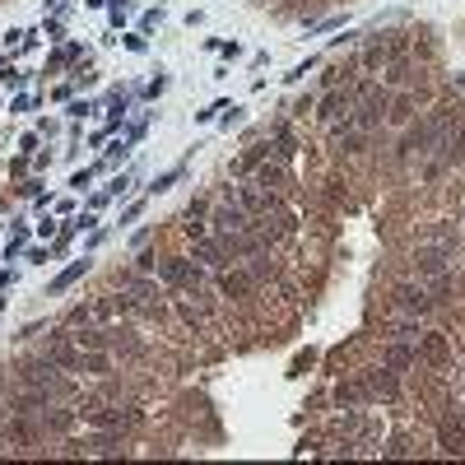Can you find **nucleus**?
I'll use <instances>...</instances> for the list:
<instances>
[{
    "label": "nucleus",
    "mask_w": 465,
    "mask_h": 465,
    "mask_svg": "<svg viewBox=\"0 0 465 465\" xmlns=\"http://www.w3.org/2000/svg\"><path fill=\"white\" fill-rule=\"evenodd\" d=\"M330 28H344V19H321V24H312V33H330Z\"/></svg>",
    "instance_id": "obj_37"
},
{
    "label": "nucleus",
    "mask_w": 465,
    "mask_h": 465,
    "mask_svg": "<svg viewBox=\"0 0 465 465\" xmlns=\"http://www.w3.org/2000/svg\"><path fill=\"white\" fill-rule=\"evenodd\" d=\"M135 270H140V275H158V256H154V251H140Z\"/></svg>",
    "instance_id": "obj_24"
},
{
    "label": "nucleus",
    "mask_w": 465,
    "mask_h": 465,
    "mask_svg": "<svg viewBox=\"0 0 465 465\" xmlns=\"http://www.w3.org/2000/svg\"><path fill=\"white\" fill-rule=\"evenodd\" d=\"M24 242H28V223H15V237L5 242V261H15L19 251H24Z\"/></svg>",
    "instance_id": "obj_21"
},
{
    "label": "nucleus",
    "mask_w": 465,
    "mask_h": 465,
    "mask_svg": "<svg viewBox=\"0 0 465 465\" xmlns=\"http://www.w3.org/2000/svg\"><path fill=\"white\" fill-rule=\"evenodd\" d=\"M210 210H214V205L205 201V196H196V201H191V210H186V219H210Z\"/></svg>",
    "instance_id": "obj_27"
},
{
    "label": "nucleus",
    "mask_w": 465,
    "mask_h": 465,
    "mask_svg": "<svg viewBox=\"0 0 465 465\" xmlns=\"http://www.w3.org/2000/svg\"><path fill=\"white\" fill-rule=\"evenodd\" d=\"M214 112H228V103H210V108L196 112V121H214Z\"/></svg>",
    "instance_id": "obj_33"
},
{
    "label": "nucleus",
    "mask_w": 465,
    "mask_h": 465,
    "mask_svg": "<svg viewBox=\"0 0 465 465\" xmlns=\"http://www.w3.org/2000/svg\"><path fill=\"white\" fill-rule=\"evenodd\" d=\"M405 75H409V65H405V61L391 65V84H405Z\"/></svg>",
    "instance_id": "obj_39"
},
{
    "label": "nucleus",
    "mask_w": 465,
    "mask_h": 465,
    "mask_svg": "<svg viewBox=\"0 0 465 465\" xmlns=\"http://www.w3.org/2000/svg\"><path fill=\"white\" fill-rule=\"evenodd\" d=\"M442 354H447V340H442V330L423 335V358H442Z\"/></svg>",
    "instance_id": "obj_22"
},
{
    "label": "nucleus",
    "mask_w": 465,
    "mask_h": 465,
    "mask_svg": "<svg viewBox=\"0 0 465 465\" xmlns=\"http://www.w3.org/2000/svg\"><path fill=\"white\" fill-rule=\"evenodd\" d=\"M437 442H442V451H461V447H465V423H461V418H451V423H442V433H437Z\"/></svg>",
    "instance_id": "obj_18"
},
{
    "label": "nucleus",
    "mask_w": 465,
    "mask_h": 465,
    "mask_svg": "<svg viewBox=\"0 0 465 465\" xmlns=\"http://www.w3.org/2000/svg\"><path fill=\"white\" fill-rule=\"evenodd\" d=\"M368 387H372V400H377V396H382V400H396V396H400V372L382 363V368L368 372Z\"/></svg>",
    "instance_id": "obj_7"
},
{
    "label": "nucleus",
    "mask_w": 465,
    "mask_h": 465,
    "mask_svg": "<svg viewBox=\"0 0 465 465\" xmlns=\"http://www.w3.org/2000/svg\"><path fill=\"white\" fill-rule=\"evenodd\" d=\"M163 19H168V15H163V5H158V10H149V15L140 19V33L149 37V33H154V28H163Z\"/></svg>",
    "instance_id": "obj_23"
},
{
    "label": "nucleus",
    "mask_w": 465,
    "mask_h": 465,
    "mask_svg": "<svg viewBox=\"0 0 465 465\" xmlns=\"http://www.w3.org/2000/svg\"><path fill=\"white\" fill-rule=\"evenodd\" d=\"M121 42H126V51H135V56H140V51H144V46H149V37H144V33H126V37H121Z\"/></svg>",
    "instance_id": "obj_26"
},
{
    "label": "nucleus",
    "mask_w": 465,
    "mask_h": 465,
    "mask_svg": "<svg viewBox=\"0 0 465 465\" xmlns=\"http://www.w3.org/2000/svg\"><path fill=\"white\" fill-rule=\"evenodd\" d=\"M414 108H418V98H414V93H405L400 103H391V108H387V121L391 126H405L409 117H414Z\"/></svg>",
    "instance_id": "obj_19"
},
{
    "label": "nucleus",
    "mask_w": 465,
    "mask_h": 465,
    "mask_svg": "<svg viewBox=\"0 0 465 465\" xmlns=\"http://www.w3.org/2000/svg\"><path fill=\"white\" fill-rule=\"evenodd\" d=\"M126 149H130V140H117V144H112V149H108V158H112V163H117V158H126Z\"/></svg>",
    "instance_id": "obj_40"
},
{
    "label": "nucleus",
    "mask_w": 465,
    "mask_h": 465,
    "mask_svg": "<svg viewBox=\"0 0 465 465\" xmlns=\"http://www.w3.org/2000/svg\"><path fill=\"white\" fill-rule=\"evenodd\" d=\"M19 196H33V201H37V196H42V182H37V177H33V182H24V186H19Z\"/></svg>",
    "instance_id": "obj_36"
},
{
    "label": "nucleus",
    "mask_w": 465,
    "mask_h": 465,
    "mask_svg": "<svg viewBox=\"0 0 465 465\" xmlns=\"http://www.w3.org/2000/svg\"><path fill=\"white\" fill-rule=\"evenodd\" d=\"M242 228H251V214L232 201V196L210 210V232H214V237H228V232H242Z\"/></svg>",
    "instance_id": "obj_3"
},
{
    "label": "nucleus",
    "mask_w": 465,
    "mask_h": 465,
    "mask_svg": "<svg viewBox=\"0 0 465 465\" xmlns=\"http://www.w3.org/2000/svg\"><path fill=\"white\" fill-rule=\"evenodd\" d=\"M46 10H56V15H65V10H70V0H42Z\"/></svg>",
    "instance_id": "obj_43"
},
{
    "label": "nucleus",
    "mask_w": 465,
    "mask_h": 465,
    "mask_svg": "<svg viewBox=\"0 0 465 465\" xmlns=\"http://www.w3.org/2000/svg\"><path fill=\"white\" fill-rule=\"evenodd\" d=\"M79 418H89L93 428H112V433H126V428H135L140 409L135 405H89V409H79Z\"/></svg>",
    "instance_id": "obj_2"
},
{
    "label": "nucleus",
    "mask_w": 465,
    "mask_h": 465,
    "mask_svg": "<svg viewBox=\"0 0 465 465\" xmlns=\"http://www.w3.org/2000/svg\"><path fill=\"white\" fill-rule=\"evenodd\" d=\"M172 307H177V316H182L191 330H205V312L191 303V294H172Z\"/></svg>",
    "instance_id": "obj_16"
},
{
    "label": "nucleus",
    "mask_w": 465,
    "mask_h": 465,
    "mask_svg": "<svg viewBox=\"0 0 465 465\" xmlns=\"http://www.w3.org/2000/svg\"><path fill=\"white\" fill-rule=\"evenodd\" d=\"M46 37H51V42H61V37H65V24H61V19H46Z\"/></svg>",
    "instance_id": "obj_34"
},
{
    "label": "nucleus",
    "mask_w": 465,
    "mask_h": 465,
    "mask_svg": "<svg viewBox=\"0 0 465 465\" xmlns=\"http://www.w3.org/2000/svg\"><path fill=\"white\" fill-rule=\"evenodd\" d=\"M265 5H270V0H265Z\"/></svg>",
    "instance_id": "obj_45"
},
{
    "label": "nucleus",
    "mask_w": 465,
    "mask_h": 465,
    "mask_svg": "<svg viewBox=\"0 0 465 465\" xmlns=\"http://www.w3.org/2000/svg\"><path fill=\"white\" fill-rule=\"evenodd\" d=\"M84 5H89V10H98V5H108V0H84Z\"/></svg>",
    "instance_id": "obj_44"
},
{
    "label": "nucleus",
    "mask_w": 465,
    "mask_h": 465,
    "mask_svg": "<svg viewBox=\"0 0 465 465\" xmlns=\"http://www.w3.org/2000/svg\"><path fill=\"white\" fill-rule=\"evenodd\" d=\"M130 182H135L130 172H117V177H112V186H108V201H112V196H126V191H130Z\"/></svg>",
    "instance_id": "obj_25"
},
{
    "label": "nucleus",
    "mask_w": 465,
    "mask_h": 465,
    "mask_svg": "<svg viewBox=\"0 0 465 465\" xmlns=\"http://www.w3.org/2000/svg\"><path fill=\"white\" fill-rule=\"evenodd\" d=\"M251 289H256L251 270H219V294L223 298H247Z\"/></svg>",
    "instance_id": "obj_8"
},
{
    "label": "nucleus",
    "mask_w": 465,
    "mask_h": 465,
    "mask_svg": "<svg viewBox=\"0 0 465 465\" xmlns=\"http://www.w3.org/2000/svg\"><path fill=\"white\" fill-rule=\"evenodd\" d=\"M414 358H418V349H409V344H387V349H382V363L396 368V372L414 368Z\"/></svg>",
    "instance_id": "obj_15"
},
{
    "label": "nucleus",
    "mask_w": 465,
    "mask_h": 465,
    "mask_svg": "<svg viewBox=\"0 0 465 465\" xmlns=\"http://www.w3.org/2000/svg\"><path fill=\"white\" fill-rule=\"evenodd\" d=\"M210 270L196 256H163L158 261V284H168L172 294H201Z\"/></svg>",
    "instance_id": "obj_1"
},
{
    "label": "nucleus",
    "mask_w": 465,
    "mask_h": 465,
    "mask_svg": "<svg viewBox=\"0 0 465 465\" xmlns=\"http://www.w3.org/2000/svg\"><path fill=\"white\" fill-rule=\"evenodd\" d=\"M5 289H15V270H0V294Z\"/></svg>",
    "instance_id": "obj_42"
},
{
    "label": "nucleus",
    "mask_w": 465,
    "mask_h": 465,
    "mask_svg": "<svg viewBox=\"0 0 465 465\" xmlns=\"http://www.w3.org/2000/svg\"><path fill=\"white\" fill-rule=\"evenodd\" d=\"M140 214H144V201H130V205L121 210V223H135Z\"/></svg>",
    "instance_id": "obj_32"
},
{
    "label": "nucleus",
    "mask_w": 465,
    "mask_h": 465,
    "mask_svg": "<svg viewBox=\"0 0 465 465\" xmlns=\"http://www.w3.org/2000/svg\"><path fill=\"white\" fill-rule=\"evenodd\" d=\"M79 372H84V377H112V349H84Z\"/></svg>",
    "instance_id": "obj_13"
},
{
    "label": "nucleus",
    "mask_w": 465,
    "mask_h": 465,
    "mask_svg": "<svg viewBox=\"0 0 465 465\" xmlns=\"http://www.w3.org/2000/svg\"><path fill=\"white\" fill-rule=\"evenodd\" d=\"M191 247H196L191 256H196V261H201L205 270H210V275H219V270H228V261H232V256L223 251V242H219L214 232H205V237H196Z\"/></svg>",
    "instance_id": "obj_4"
},
{
    "label": "nucleus",
    "mask_w": 465,
    "mask_h": 465,
    "mask_svg": "<svg viewBox=\"0 0 465 465\" xmlns=\"http://www.w3.org/2000/svg\"><path fill=\"white\" fill-rule=\"evenodd\" d=\"M75 423H79V409H51V405L42 409V428L46 433H75Z\"/></svg>",
    "instance_id": "obj_12"
},
{
    "label": "nucleus",
    "mask_w": 465,
    "mask_h": 465,
    "mask_svg": "<svg viewBox=\"0 0 465 465\" xmlns=\"http://www.w3.org/2000/svg\"><path fill=\"white\" fill-rule=\"evenodd\" d=\"M219 51H223L228 61H237V56H242V42H223V46H219Z\"/></svg>",
    "instance_id": "obj_41"
},
{
    "label": "nucleus",
    "mask_w": 465,
    "mask_h": 465,
    "mask_svg": "<svg viewBox=\"0 0 465 465\" xmlns=\"http://www.w3.org/2000/svg\"><path fill=\"white\" fill-rule=\"evenodd\" d=\"M358 400H372L368 377H358V382H340V387H335V405H358Z\"/></svg>",
    "instance_id": "obj_14"
},
{
    "label": "nucleus",
    "mask_w": 465,
    "mask_h": 465,
    "mask_svg": "<svg viewBox=\"0 0 465 465\" xmlns=\"http://www.w3.org/2000/svg\"><path fill=\"white\" fill-rule=\"evenodd\" d=\"M24 79H28V75H19L15 65H5V70H0V84H5V89H19Z\"/></svg>",
    "instance_id": "obj_28"
},
{
    "label": "nucleus",
    "mask_w": 465,
    "mask_h": 465,
    "mask_svg": "<svg viewBox=\"0 0 465 465\" xmlns=\"http://www.w3.org/2000/svg\"><path fill=\"white\" fill-rule=\"evenodd\" d=\"M414 270H418V279H437L442 270H447V251H423L414 261Z\"/></svg>",
    "instance_id": "obj_17"
},
{
    "label": "nucleus",
    "mask_w": 465,
    "mask_h": 465,
    "mask_svg": "<svg viewBox=\"0 0 465 465\" xmlns=\"http://www.w3.org/2000/svg\"><path fill=\"white\" fill-rule=\"evenodd\" d=\"M93 270V261H75V265H65L61 275L51 279V284H46V298H56V294H65V289H70V284H79V279L89 275Z\"/></svg>",
    "instance_id": "obj_10"
},
{
    "label": "nucleus",
    "mask_w": 465,
    "mask_h": 465,
    "mask_svg": "<svg viewBox=\"0 0 465 465\" xmlns=\"http://www.w3.org/2000/svg\"><path fill=\"white\" fill-rule=\"evenodd\" d=\"M316 65H321V56H307V61L298 65L294 75H289V84H298V79H307V70H316Z\"/></svg>",
    "instance_id": "obj_30"
},
{
    "label": "nucleus",
    "mask_w": 465,
    "mask_h": 465,
    "mask_svg": "<svg viewBox=\"0 0 465 465\" xmlns=\"http://www.w3.org/2000/svg\"><path fill=\"white\" fill-rule=\"evenodd\" d=\"M89 182H93V168H84V172H75V177H70V186H75V191H84Z\"/></svg>",
    "instance_id": "obj_35"
},
{
    "label": "nucleus",
    "mask_w": 465,
    "mask_h": 465,
    "mask_svg": "<svg viewBox=\"0 0 465 465\" xmlns=\"http://www.w3.org/2000/svg\"><path fill=\"white\" fill-rule=\"evenodd\" d=\"M251 177H256V182H261L265 191H284V186H294V177H289V168H284L279 158H265V163H261L256 172H251Z\"/></svg>",
    "instance_id": "obj_9"
},
{
    "label": "nucleus",
    "mask_w": 465,
    "mask_h": 465,
    "mask_svg": "<svg viewBox=\"0 0 465 465\" xmlns=\"http://www.w3.org/2000/svg\"><path fill=\"white\" fill-rule=\"evenodd\" d=\"M182 163H177V168H168V172H163V177H154V186H149V196H163V191H172V186H177V182H182Z\"/></svg>",
    "instance_id": "obj_20"
},
{
    "label": "nucleus",
    "mask_w": 465,
    "mask_h": 465,
    "mask_svg": "<svg viewBox=\"0 0 465 465\" xmlns=\"http://www.w3.org/2000/svg\"><path fill=\"white\" fill-rule=\"evenodd\" d=\"M65 112H70V117H75V121H79L84 112H93V103H89V98H70V108H65Z\"/></svg>",
    "instance_id": "obj_31"
},
{
    "label": "nucleus",
    "mask_w": 465,
    "mask_h": 465,
    "mask_svg": "<svg viewBox=\"0 0 465 465\" xmlns=\"http://www.w3.org/2000/svg\"><path fill=\"white\" fill-rule=\"evenodd\" d=\"M163 89H168V79H163V70H158V79H149V89H144V93H149V98H158Z\"/></svg>",
    "instance_id": "obj_38"
},
{
    "label": "nucleus",
    "mask_w": 465,
    "mask_h": 465,
    "mask_svg": "<svg viewBox=\"0 0 465 465\" xmlns=\"http://www.w3.org/2000/svg\"><path fill=\"white\" fill-rule=\"evenodd\" d=\"M70 447H75V451H84V456H117V451H121V433L103 428L98 437H75Z\"/></svg>",
    "instance_id": "obj_6"
},
{
    "label": "nucleus",
    "mask_w": 465,
    "mask_h": 465,
    "mask_svg": "<svg viewBox=\"0 0 465 465\" xmlns=\"http://www.w3.org/2000/svg\"><path fill=\"white\" fill-rule=\"evenodd\" d=\"M275 247H265V251H256V256H247V270H251V279L256 284H270V279H279V265H275V256H270Z\"/></svg>",
    "instance_id": "obj_11"
},
{
    "label": "nucleus",
    "mask_w": 465,
    "mask_h": 465,
    "mask_svg": "<svg viewBox=\"0 0 465 465\" xmlns=\"http://www.w3.org/2000/svg\"><path fill=\"white\" fill-rule=\"evenodd\" d=\"M382 456H409V442H405V437H391L387 447H382Z\"/></svg>",
    "instance_id": "obj_29"
},
{
    "label": "nucleus",
    "mask_w": 465,
    "mask_h": 465,
    "mask_svg": "<svg viewBox=\"0 0 465 465\" xmlns=\"http://www.w3.org/2000/svg\"><path fill=\"white\" fill-rule=\"evenodd\" d=\"M391 303H396L405 316H423V312L433 307V298H428V289H423V279H418V284H396Z\"/></svg>",
    "instance_id": "obj_5"
}]
</instances>
